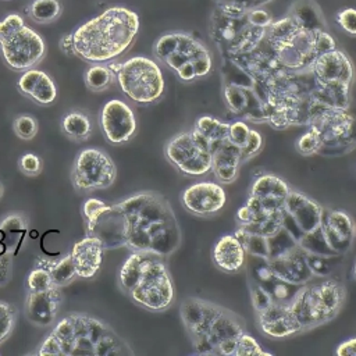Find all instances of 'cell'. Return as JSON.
Wrapping results in <instances>:
<instances>
[{
    "mask_svg": "<svg viewBox=\"0 0 356 356\" xmlns=\"http://www.w3.org/2000/svg\"><path fill=\"white\" fill-rule=\"evenodd\" d=\"M86 234L97 235L104 249L127 246L132 252L164 256L177 246V225L167 202L142 192L107 204Z\"/></svg>",
    "mask_w": 356,
    "mask_h": 356,
    "instance_id": "6da1fadb",
    "label": "cell"
},
{
    "mask_svg": "<svg viewBox=\"0 0 356 356\" xmlns=\"http://www.w3.org/2000/svg\"><path fill=\"white\" fill-rule=\"evenodd\" d=\"M127 342L104 321L83 313L63 317L42 342L40 356H124Z\"/></svg>",
    "mask_w": 356,
    "mask_h": 356,
    "instance_id": "7a4b0ae2",
    "label": "cell"
},
{
    "mask_svg": "<svg viewBox=\"0 0 356 356\" xmlns=\"http://www.w3.org/2000/svg\"><path fill=\"white\" fill-rule=\"evenodd\" d=\"M139 15L113 6L71 32L74 54L86 63H108L122 56L135 42Z\"/></svg>",
    "mask_w": 356,
    "mask_h": 356,
    "instance_id": "3957f363",
    "label": "cell"
},
{
    "mask_svg": "<svg viewBox=\"0 0 356 356\" xmlns=\"http://www.w3.org/2000/svg\"><path fill=\"white\" fill-rule=\"evenodd\" d=\"M120 288L134 303L150 312H163L174 300V284L161 256L132 252L118 273Z\"/></svg>",
    "mask_w": 356,
    "mask_h": 356,
    "instance_id": "277c9868",
    "label": "cell"
},
{
    "mask_svg": "<svg viewBox=\"0 0 356 356\" xmlns=\"http://www.w3.org/2000/svg\"><path fill=\"white\" fill-rule=\"evenodd\" d=\"M181 316L193 343L214 348L216 353L235 352L236 339L243 331L231 313L199 299H188L181 307Z\"/></svg>",
    "mask_w": 356,
    "mask_h": 356,
    "instance_id": "5b68a950",
    "label": "cell"
},
{
    "mask_svg": "<svg viewBox=\"0 0 356 356\" xmlns=\"http://www.w3.org/2000/svg\"><path fill=\"white\" fill-rule=\"evenodd\" d=\"M122 93L138 104L157 102L164 93V76L159 64L145 56H134L122 63L108 65Z\"/></svg>",
    "mask_w": 356,
    "mask_h": 356,
    "instance_id": "8992f818",
    "label": "cell"
},
{
    "mask_svg": "<svg viewBox=\"0 0 356 356\" xmlns=\"http://www.w3.org/2000/svg\"><path fill=\"white\" fill-rule=\"evenodd\" d=\"M153 51L182 81L203 76L211 70V57L207 49L184 33H167L159 38Z\"/></svg>",
    "mask_w": 356,
    "mask_h": 356,
    "instance_id": "52a82bcc",
    "label": "cell"
},
{
    "mask_svg": "<svg viewBox=\"0 0 356 356\" xmlns=\"http://www.w3.org/2000/svg\"><path fill=\"white\" fill-rule=\"evenodd\" d=\"M342 299L341 285L335 281H324L298 292L289 307L305 330L335 316Z\"/></svg>",
    "mask_w": 356,
    "mask_h": 356,
    "instance_id": "ba28073f",
    "label": "cell"
},
{
    "mask_svg": "<svg viewBox=\"0 0 356 356\" xmlns=\"http://www.w3.org/2000/svg\"><path fill=\"white\" fill-rule=\"evenodd\" d=\"M165 156L181 172L200 177L211 170L210 142L195 128L174 136L165 146Z\"/></svg>",
    "mask_w": 356,
    "mask_h": 356,
    "instance_id": "9c48e42d",
    "label": "cell"
},
{
    "mask_svg": "<svg viewBox=\"0 0 356 356\" xmlns=\"http://www.w3.org/2000/svg\"><path fill=\"white\" fill-rule=\"evenodd\" d=\"M4 64L17 72L35 68L46 56V42L33 28L22 25L0 40Z\"/></svg>",
    "mask_w": 356,
    "mask_h": 356,
    "instance_id": "30bf717a",
    "label": "cell"
},
{
    "mask_svg": "<svg viewBox=\"0 0 356 356\" xmlns=\"http://www.w3.org/2000/svg\"><path fill=\"white\" fill-rule=\"evenodd\" d=\"M117 168L111 157L102 149L88 147L78 153L71 170V182L78 191H96L111 186Z\"/></svg>",
    "mask_w": 356,
    "mask_h": 356,
    "instance_id": "8fae6325",
    "label": "cell"
},
{
    "mask_svg": "<svg viewBox=\"0 0 356 356\" xmlns=\"http://www.w3.org/2000/svg\"><path fill=\"white\" fill-rule=\"evenodd\" d=\"M100 127L107 142L121 145L134 138L136 132V118L132 108L125 102L111 99L102 107Z\"/></svg>",
    "mask_w": 356,
    "mask_h": 356,
    "instance_id": "7c38bea8",
    "label": "cell"
},
{
    "mask_svg": "<svg viewBox=\"0 0 356 356\" xmlns=\"http://www.w3.org/2000/svg\"><path fill=\"white\" fill-rule=\"evenodd\" d=\"M182 206L192 214L209 217L217 214L227 202L222 186L211 181H200L189 185L181 195Z\"/></svg>",
    "mask_w": 356,
    "mask_h": 356,
    "instance_id": "4fadbf2b",
    "label": "cell"
},
{
    "mask_svg": "<svg viewBox=\"0 0 356 356\" xmlns=\"http://www.w3.org/2000/svg\"><path fill=\"white\" fill-rule=\"evenodd\" d=\"M63 303V292L60 286H50L44 291H28L24 305L26 318L36 325L44 327L56 321Z\"/></svg>",
    "mask_w": 356,
    "mask_h": 356,
    "instance_id": "5bb4252c",
    "label": "cell"
},
{
    "mask_svg": "<svg viewBox=\"0 0 356 356\" xmlns=\"http://www.w3.org/2000/svg\"><path fill=\"white\" fill-rule=\"evenodd\" d=\"M70 253L76 277L89 280L93 278L100 270L104 254V243L97 235L86 234V236L74 243Z\"/></svg>",
    "mask_w": 356,
    "mask_h": 356,
    "instance_id": "9a60e30c",
    "label": "cell"
},
{
    "mask_svg": "<svg viewBox=\"0 0 356 356\" xmlns=\"http://www.w3.org/2000/svg\"><path fill=\"white\" fill-rule=\"evenodd\" d=\"M316 76L325 85L346 86L352 79V63L339 50H327L313 63Z\"/></svg>",
    "mask_w": 356,
    "mask_h": 356,
    "instance_id": "2e32d148",
    "label": "cell"
},
{
    "mask_svg": "<svg viewBox=\"0 0 356 356\" xmlns=\"http://www.w3.org/2000/svg\"><path fill=\"white\" fill-rule=\"evenodd\" d=\"M17 88L22 96L39 106H50L57 99V86L51 76L36 68L21 72Z\"/></svg>",
    "mask_w": 356,
    "mask_h": 356,
    "instance_id": "e0dca14e",
    "label": "cell"
},
{
    "mask_svg": "<svg viewBox=\"0 0 356 356\" xmlns=\"http://www.w3.org/2000/svg\"><path fill=\"white\" fill-rule=\"evenodd\" d=\"M260 328L273 338H284L302 331V325L296 320L289 306L270 303L260 310Z\"/></svg>",
    "mask_w": 356,
    "mask_h": 356,
    "instance_id": "ac0fdd59",
    "label": "cell"
},
{
    "mask_svg": "<svg viewBox=\"0 0 356 356\" xmlns=\"http://www.w3.org/2000/svg\"><path fill=\"white\" fill-rule=\"evenodd\" d=\"M211 257L220 270L225 273H238L245 266V245L235 234L222 235L213 246Z\"/></svg>",
    "mask_w": 356,
    "mask_h": 356,
    "instance_id": "d6986e66",
    "label": "cell"
},
{
    "mask_svg": "<svg viewBox=\"0 0 356 356\" xmlns=\"http://www.w3.org/2000/svg\"><path fill=\"white\" fill-rule=\"evenodd\" d=\"M211 170L220 182H232L238 175L241 149L234 146L228 139L211 147Z\"/></svg>",
    "mask_w": 356,
    "mask_h": 356,
    "instance_id": "ffe728a7",
    "label": "cell"
},
{
    "mask_svg": "<svg viewBox=\"0 0 356 356\" xmlns=\"http://www.w3.org/2000/svg\"><path fill=\"white\" fill-rule=\"evenodd\" d=\"M29 232V221L24 213H11L0 221V249L17 253Z\"/></svg>",
    "mask_w": 356,
    "mask_h": 356,
    "instance_id": "44dd1931",
    "label": "cell"
},
{
    "mask_svg": "<svg viewBox=\"0 0 356 356\" xmlns=\"http://www.w3.org/2000/svg\"><path fill=\"white\" fill-rule=\"evenodd\" d=\"M323 229L327 243L337 250L346 249L353 238V222L343 211L328 213Z\"/></svg>",
    "mask_w": 356,
    "mask_h": 356,
    "instance_id": "7402d4cb",
    "label": "cell"
},
{
    "mask_svg": "<svg viewBox=\"0 0 356 356\" xmlns=\"http://www.w3.org/2000/svg\"><path fill=\"white\" fill-rule=\"evenodd\" d=\"M36 266H42L47 268V271L51 275L53 285L54 286H65L70 282H72L76 278L75 267L71 259V253H67L65 256L57 259V260H50L47 257L39 256L36 259Z\"/></svg>",
    "mask_w": 356,
    "mask_h": 356,
    "instance_id": "603a6c76",
    "label": "cell"
},
{
    "mask_svg": "<svg viewBox=\"0 0 356 356\" xmlns=\"http://www.w3.org/2000/svg\"><path fill=\"white\" fill-rule=\"evenodd\" d=\"M61 129L67 138L75 142H83L92 134V122L83 111L71 110L63 117Z\"/></svg>",
    "mask_w": 356,
    "mask_h": 356,
    "instance_id": "cb8c5ba5",
    "label": "cell"
},
{
    "mask_svg": "<svg viewBox=\"0 0 356 356\" xmlns=\"http://www.w3.org/2000/svg\"><path fill=\"white\" fill-rule=\"evenodd\" d=\"M25 14L36 24H51L57 21L63 14V4L60 0H32Z\"/></svg>",
    "mask_w": 356,
    "mask_h": 356,
    "instance_id": "d4e9b609",
    "label": "cell"
},
{
    "mask_svg": "<svg viewBox=\"0 0 356 356\" xmlns=\"http://www.w3.org/2000/svg\"><path fill=\"white\" fill-rule=\"evenodd\" d=\"M83 82L89 90L103 92L115 82V74L104 63H92L83 72Z\"/></svg>",
    "mask_w": 356,
    "mask_h": 356,
    "instance_id": "484cf974",
    "label": "cell"
},
{
    "mask_svg": "<svg viewBox=\"0 0 356 356\" xmlns=\"http://www.w3.org/2000/svg\"><path fill=\"white\" fill-rule=\"evenodd\" d=\"M209 142L210 146H216L228 139L229 124H225L213 117H202L197 120L195 127Z\"/></svg>",
    "mask_w": 356,
    "mask_h": 356,
    "instance_id": "4316f807",
    "label": "cell"
},
{
    "mask_svg": "<svg viewBox=\"0 0 356 356\" xmlns=\"http://www.w3.org/2000/svg\"><path fill=\"white\" fill-rule=\"evenodd\" d=\"M18 310L14 305L0 300V345L10 338L17 323Z\"/></svg>",
    "mask_w": 356,
    "mask_h": 356,
    "instance_id": "83f0119b",
    "label": "cell"
},
{
    "mask_svg": "<svg viewBox=\"0 0 356 356\" xmlns=\"http://www.w3.org/2000/svg\"><path fill=\"white\" fill-rule=\"evenodd\" d=\"M26 289L28 291H44L50 286H53V280L50 273L47 271V268L42 267V266H36L33 270L29 271L26 281H25Z\"/></svg>",
    "mask_w": 356,
    "mask_h": 356,
    "instance_id": "f1b7e54d",
    "label": "cell"
},
{
    "mask_svg": "<svg viewBox=\"0 0 356 356\" xmlns=\"http://www.w3.org/2000/svg\"><path fill=\"white\" fill-rule=\"evenodd\" d=\"M14 132L18 138L24 140H31L38 134V120L29 114L18 115L13 122Z\"/></svg>",
    "mask_w": 356,
    "mask_h": 356,
    "instance_id": "f546056e",
    "label": "cell"
},
{
    "mask_svg": "<svg viewBox=\"0 0 356 356\" xmlns=\"http://www.w3.org/2000/svg\"><path fill=\"white\" fill-rule=\"evenodd\" d=\"M107 207V203H104L100 199L96 197H90L86 199L85 203L82 204V216L86 221V232L90 231V228L93 227L95 221L97 220V217L102 214V211Z\"/></svg>",
    "mask_w": 356,
    "mask_h": 356,
    "instance_id": "4dcf8cb0",
    "label": "cell"
},
{
    "mask_svg": "<svg viewBox=\"0 0 356 356\" xmlns=\"http://www.w3.org/2000/svg\"><path fill=\"white\" fill-rule=\"evenodd\" d=\"M234 355H267V356H270V353L261 350L257 341L253 337L248 335L246 332H242L239 335V338L236 339Z\"/></svg>",
    "mask_w": 356,
    "mask_h": 356,
    "instance_id": "1f68e13d",
    "label": "cell"
},
{
    "mask_svg": "<svg viewBox=\"0 0 356 356\" xmlns=\"http://www.w3.org/2000/svg\"><path fill=\"white\" fill-rule=\"evenodd\" d=\"M18 167L22 171V174L28 177H36L40 174L43 168L42 159L35 153H25L18 160Z\"/></svg>",
    "mask_w": 356,
    "mask_h": 356,
    "instance_id": "d6a6232c",
    "label": "cell"
},
{
    "mask_svg": "<svg viewBox=\"0 0 356 356\" xmlns=\"http://www.w3.org/2000/svg\"><path fill=\"white\" fill-rule=\"evenodd\" d=\"M249 134H250V128L242 122V121H235L234 124H229V128H228V140L242 149L246 142H248V138H249Z\"/></svg>",
    "mask_w": 356,
    "mask_h": 356,
    "instance_id": "836d02e7",
    "label": "cell"
},
{
    "mask_svg": "<svg viewBox=\"0 0 356 356\" xmlns=\"http://www.w3.org/2000/svg\"><path fill=\"white\" fill-rule=\"evenodd\" d=\"M337 22L341 29L352 36H356V8H343L337 14Z\"/></svg>",
    "mask_w": 356,
    "mask_h": 356,
    "instance_id": "e575fe53",
    "label": "cell"
},
{
    "mask_svg": "<svg viewBox=\"0 0 356 356\" xmlns=\"http://www.w3.org/2000/svg\"><path fill=\"white\" fill-rule=\"evenodd\" d=\"M320 146H321V143H320L317 135H316L313 131H309V132L303 134V135L298 139V142H296L298 150H299L302 154H306V156L316 153V152L320 149Z\"/></svg>",
    "mask_w": 356,
    "mask_h": 356,
    "instance_id": "d590c367",
    "label": "cell"
},
{
    "mask_svg": "<svg viewBox=\"0 0 356 356\" xmlns=\"http://www.w3.org/2000/svg\"><path fill=\"white\" fill-rule=\"evenodd\" d=\"M24 24H25L24 18L18 13H11V14L6 15L0 21V40L7 38L10 33H13L15 29L22 26Z\"/></svg>",
    "mask_w": 356,
    "mask_h": 356,
    "instance_id": "8d00e7d4",
    "label": "cell"
},
{
    "mask_svg": "<svg viewBox=\"0 0 356 356\" xmlns=\"http://www.w3.org/2000/svg\"><path fill=\"white\" fill-rule=\"evenodd\" d=\"M261 135L254 131V129H250V134H249V138H248V142L246 145L241 149V160H246L252 156H254L260 149H261Z\"/></svg>",
    "mask_w": 356,
    "mask_h": 356,
    "instance_id": "74e56055",
    "label": "cell"
},
{
    "mask_svg": "<svg viewBox=\"0 0 356 356\" xmlns=\"http://www.w3.org/2000/svg\"><path fill=\"white\" fill-rule=\"evenodd\" d=\"M13 253L0 249V286L6 285L11 278Z\"/></svg>",
    "mask_w": 356,
    "mask_h": 356,
    "instance_id": "f35d334b",
    "label": "cell"
},
{
    "mask_svg": "<svg viewBox=\"0 0 356 356\" xmlns=\"http://www.w3.org/2000/svg\"><path fill=\"white\" fill-rule=\"evenodd\" d=\"M335 355L338 356H356V338H350L338 345Z\"/></svg>",
    "mask_w": 356,
    "mask_h": 356,
    "instance_id": "ab89813d",
    "label": "cell"
},
{
    "mask_svg": "<svg viewBox=\"0 0 356 356\" xmlns=\"http://www.w3.org/2000/svg\"><path fill=\"white\" fill-rule=\"evenodd\" d=\"M60 49L64 54L67 56H75L74 54V49H72V38H71V33H67V35H63L61 39H60Z\"/></svg>",
    "mask_w": 356,
    "mask_h": 356,
    "instance_id": "60d3db41",
    "label": "cell"
},
{
    "mask_svg": "<svg viewBox=\"0 0 356 356\" xmlns=\"http://www.w3.org/2000/svg\"><path fill=\"white\" fill-rule=\"evenodd\" d=\"M3 195H4V185L0 182V199L3 197Z\"/></svg>",
    "mask_w": 356,
    "mask_h": 356,
    "instance_id": "b9f144b4",
    "label": "cell"
},
{
    "mask_svg": "<svg viewBox=\"0 0 356 356\" xmlns=\"http://www.w3.org/2000/svg\"><path fill=\"white\" fill-rule=\"evenodd\" d=\"M353 274H355V278H356V263H355V267H353Z\"/></svg>",
    "mask_w": 356,
    "mask_h": 356,
    "instance_id": "7bdbcfd3",
    "label": "cell"
}]
</instances>
